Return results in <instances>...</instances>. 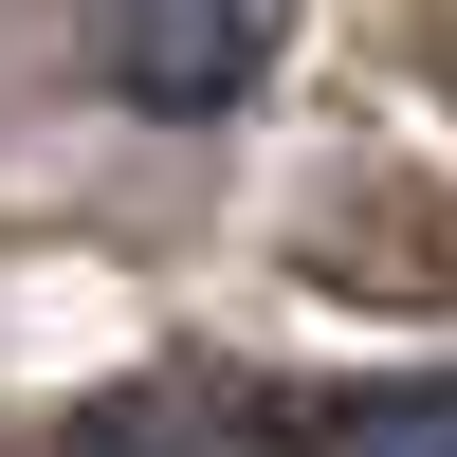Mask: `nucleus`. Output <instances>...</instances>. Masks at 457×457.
<instances>
[{
	"mask_svg": "<svg viewBox=\"0 0 457 457\" xmlns=\"http://www.w3.org/2000/svg\"><path fill=\"white\" fill-rule=\"evenodd\" d=\"M92 55L129 110H165V129H202V110L256 92V55H275V0H92Z\"/></svg>",
	"mask_w": 457,
	"mask_h": 457,
	"instance_id": "nucleus-1",
	"label": "nucleus"
},
{
	"mask_svg": "<svg viewBox=\"0 0 457 457\" xmlns=\"http://www.w3.org/2000/svg\"><path fill=\"white\" fill-rule=\"evenodd\" d=\"M329 457H457V385H348Z\"/></svg>",
	"mask_w": 457,
	"mask_h": 457,
	"instance_id": "nucleus-2",
	"label": "nucleus"
}]
</instances>
